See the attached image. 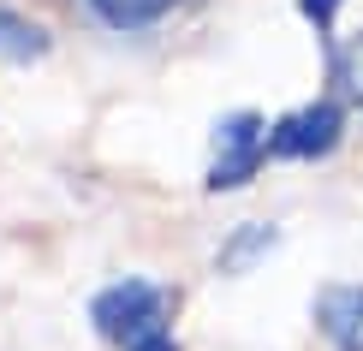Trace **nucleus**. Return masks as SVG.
Returning <instances> with one entry per match:
<instances>
[{
  "label": "nucleus",
  "instance_id": "nucleus-1",
  "mask_svg": "<svg viewBox=\"0 0 363 351\" xmlns=\"http://www.w3.org/2000/svg\"><path fill=\"white\" fill-rule=\"evenodd\" d=\"M161 292L149 280H119V286H108L96 303H89V316H96V328L108 333V340H119V345H138L143 333H161Z\"/></svg>",
  "mask_w": 363,
  "mask_h": 351
},
{
  "label": "nucleus",
  "instance_id": "nucleus-2",
  "mask_svg": "<svg viewBox=\"0 0 363 351\" xmlns=\"http://www.w3.org/2000/svg\"><path fill=\"white\" fill-rule=\"evenodd\" d=\"M334 143H340V108L334 101H310V108L286 113L280 126H268V161H310Z\"/></svg>",
  "mask_w": 363,
  "mask_h": 351
},
{
  "label": "nucleus",
  "instance_id": "nucleus-3",
  "mask_svg": "<svg viewBox=\"0 0 363 351\" xmlns=\"http://www.w3.org/2000/svg\"><path fill=\"white\" fill-rule=\"evenodd\" d=\"M256 161H268V131L256 113H233L220 126V161L208 167V191H238L256 173Z\"/></svg>",
  "mask_w": 363,
  "mask_h": 351
},
{
  "label": "nucleus",
  "instance_id": "nucleus-4",
  "mask_svg": "<svg viewBox=\"0 0 363 351\" xmlns=\"http://www.w3.org/2000/svg\"><path fill=\"white\" fill-rule=\"evenodd\" d=\"M315 322L334 351H363V286H328L315 298Z\"/></svg>",
  "mask_w": 363,
  "mask_h": 351
},
{
  "label": "nucleus",
  "instance_id": "nucleus-5",
  "mask_svg": "<svg viewBox=\"0 0 363 351\" xmlns=\"http://www.w3.org/2000/svg\"><path fill=\"white\" fill-rule=\"evenodd\" d=\"M0 54H6V60H36V54H48V30H36L30 18H18V12L0 6Z\"/></svg>",
  "mask_w": 363,
  "mask_h": 351
},
{
  "label": "nucleus",
  "instance_id": "nucleus-6",
  "mask_svg": "<svg viewBox=\"0 0 363 351\" xmlns=\"http://www.w3.org/2000/svg\"><path fill=\"white\" fill-rule=\"evenodd\" d=\"M89 6H96L108 24H119V30H138V24H149V18H161L173 0H89Z\"/></svg>",
  "mask_w": 363,
  "mask_h": 351
},
{
  "label": "nucleus",
  "instance_id": "nucleus-7",
  "mask_svg": "<svg viewBox=\"0 0 363 351\" xmlns=\"http://www.w3.org/2000/svg\"><path fill=\"white\" fill-rule=\"evenodd\" d=\"M334 78H340V96L363 108V30H357L352 42H345L340 54H334Z\"/></svg>",
  "mask_w": 363,
  "mask_h": 351
},
{
  "label": "nucleus",
  "instance_id": "nucleus-8",
  "mask_svg": "<svg viewBox=\"0 0 363 351\" xmlns=\"http://www.w3.org/2000/svg\"><path fill=\"white\" fill-rule=\"evenodd\" d=\"M262 244H274V233H268V226H245V233H238V238L220 250V268H250Z\"/></svg>",
  "mask_w": 363,
  "mask_h": 351
},
{
  "label": "nucleus",
  "instance_id": "nucleus-9",
  "mask_svg": "<svg viewBox=\"0 0 363 351\" xmlns=\"http://www.w3.org/2000/svg\"><path fill=\"white\" fill-rule=\"evenodd\" d=\"M298 12H304L315 30H328V24H334V12H340V0H298Z\"/></svg>",
  "mask_w": 363,
  "mask_h": 351
},
{
  "label": "nucleus",
  "instance_id": "nucleus-10",
  "mask_svg": "<svg viewBox=\"0 0 363 351\" xmlns=\"http://www.w3.org/2000/svg\"><path fill=\"white\" fill-rule=\"evenodd\" d=\"M131 351H179V345L167 340V333H143V340H138V345H131Z\"/></svg>",
  "mask_w": 363,
  "mask_h": 351
}]
</instances>
